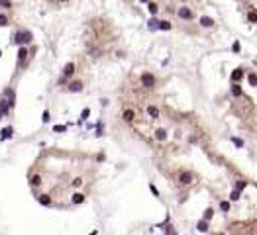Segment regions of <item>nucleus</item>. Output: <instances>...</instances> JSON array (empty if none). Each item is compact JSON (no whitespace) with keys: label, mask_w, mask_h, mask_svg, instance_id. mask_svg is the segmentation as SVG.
Wrapping results in <instances>:
<instances>
[{"label":"nucleus","mask_w":257,"mask_h":235,"mask_svg":"<svg viewBox=\"0 0 257 235\" xmlns=\"http://www.w3.org/2000/svg\"><path fill=\"white\" fill-rule=\"evenodd\" d=\"M167 137H169V133H167V127H163V126H157V127H153V139H155V141L163 143V141H167Z\"/></svg>","instance_id":"1"},{"label":"nucleus","mask_w":257,"mask_h":235,"mask_svg":"<svg viewBox=\"0 0 257 235\" xmlns=\"http://www.w3.org/2000/svg\"><path fill=\"white\" fill-rule=\"evenodd\" d=\"M177 16H179L181 20H185V22H190V20H194V12L190 10L189 6H181L179 10H177Z\"/></svg>","instance_id":"2"},{"label":"nucleus","mask_w":257,"mask_h":235,"mask_svg":"<svg viewBox=\"0 0 257 235\" xmlns=\"http://www.w3.org/2000/svg\"><path fill=\"white\" fill-rule=\"evenodd\" d=\"M14 39H16V43H18V45H24V43H30V41L34 39V35H32L30 31H18Z\"/></svg>","instance_id":"3"},{"label":"nucleus","mask_w":257,"mask_h":235,"mask_svg":"<svg viewBox=\"0 0 257 235\" xmlns=\"http://www.w3.org/2000/svg\"><path fill=\"white\" fill-rule=\"evenodd\" d=\"M142 84H143V88H153V86H155V77H153L151 73H143L142 75Z\"/></svg>","instance_id":"4"},{"label":"nucleus","mask_w":257,"mask_h":235,"mask_svg":"<svg viewBox=\"0 0 257 235\" xmlns=\"http://www.w3.org/2000/svg\"><path fill=\"white\" fill-rule=\"evenodd\" d=\"M145 114H147V118H151V119H157L161 116V110L157 108L155 104H147L145 106Z\"/></svg>","instance_id":"5"},{"label":"nucleus","mask_w":257,"mask_h":235,"mask_svg":"<svg viewBox=\"0 0 257 235\" xmlns=\"http://www.w3.org/2000/svg\"><path fill=\"white\" fill-rule=\"evenodd\" d=\"M192 178H194V176L190 175V172H181V175H179V182L181 184H190Z\"/></svg>","instance_id":"6"},{"label":"nucleus","mask_w":257,"mask_h":235,"mask_svg":"<svg viewBox=\"0 0 257 235\" xmlns=\"http://www.w3.org/2000/svg\"><path fill=\"white\" fill-rule=\"evenodd\" d=\"M124 119L126 122H135V112L132 108H126L124 110Z\"/></svg>","instance_id":"7"},{"label":"nucleus","mask_w":257,"mask_h":235,"mask_svg":"<svg viewBox=\"0 0 257 235\" xmlns=\"http://www.w3.org/2000/svg\"><path fill=\"white\" fill-rule=\"evenodd\" d=\"M26 57H28L26 47H20V51H18V59H20V63H22V67L26 65Z\"/></svg>","instance_id":"8"},{"label":"nucleus","mask_w":257,"mask_h":235,"mask_svg":"<svg viewBox=\"0 0 257 235\" xmlns=\"http://www.w3.org/2000/svg\"><path fill=\"white\" fill-rule=\"evenodd\" d=\"M81 88H82V82L81 80H73L71 84H69V90H71V92H78Z\"/></svg>","instance_id":"9"},{"label":"nucleus","mask_w":257,"mask_h":235,"mask_svg":"<svg viewBox=\"0 0 257 235\" xmlns=\"http://www.w3.org/2000/svg\"><path fill=\"white\" fill-rule=\"evenodd\" d=\"M71 202H73V204H82V202H85V194H81V192L73 194L71 196Z\"/></svg>","instance_id":"10"},{"label":"nucleus","mask_w":257,"mask_h":235,"mask_svg":"<svg viewBox=\"0 0 257 235\" xmlns=\"http://www.w3.org/2000/svg\"><path fill=\"white\" fill-rule=\"evenodd\" d=\"M39 202H41L43 206H51L53 200H51V196H49V194H41V196H39Z\"/></svg>","instance_id":"11"},{"label":"nucleus","mask_w":257,"mask_h":235,"mask_svg":"<svg viewBox=\"0 0 257 235\" xmlns=\"http://www.w3.org/2000/svg\"><path fill=\"white\" fill-rule=\"evenodd\" d=\"M73 73H75V65H73V63H69L67 67L63 69V75H65V77H71Z\"/></svg>","instance_id":"12"},{"label":"nucleus","mask_w":257,"mask_h":235,"mask_svg":"<svg viewBox=\"0 0 257 235\" xmlns=\"http://www.w3.org/2000/svg\"><path fill=\"white\" fill-rule=\"evenodd\" d=\"M200 24L204 28H210V26H214V20H210V18H206V16H204V18H200Z\"/></svg>","instance_id":"13"},{"label":"nucleus","mask_w":257,"mask_h":235,"mask_svg":"<svg viewBox=\"0 0 257 235\" xmlns=\"http://www.w3.org/2000/svg\"><path fill=\"white\" fill-rule=\"evenodd\" d=\"M157 28H159V30H171V24H169V22H159Z\"/></svg>","instance_id":"14"},{"label":"nucleus","mask_w":257,"mask_h":235,"mask_svg":"<svg viewBox=\"0 0 257 235\" xmlns=\"http://www.w3.org/2000/svg\"><path fill=\"white\" fill-rule=\"evenodd\" d=\"M247 20H249L251 24H255L257 22V14H255V12H249V14H247Z\"/></svg>","instance_id":"15"},{"label":"nucleus","mask_w":257,"mask_h":235,"mask_svg":"<svg viewBox=\"0 0 257 235\" xmlns=\"http://www.w3.org/2000/svg\"><path fill=\"white\" fill-rule=\"evenodd\" d=\"M149 4V12H151V14H157V4L155 2H147Z\"/></svg>","instance_id":"16"},{"label":"nucleus","mask_w":257,"mask_h":235,"mask_svg":"<svg viewBox=\"0 0 257 235\" xmlns=\"http://www.w3.org/2000/svg\"><path fill=\"white\" fill-rule=\"evenodd\" d=\"M6 24H8V18L4 14H0V26H6Z\"/></svg>","instance_id":"17"},{"label":"nucleus","mask_w":257,"mask_h":235,"mask_svg":"<svg viewBox=\"0 0 257 235\" xmlns=\"http://www.w3.org/2000/svg\"><path fill=\"white\" fill-rule=\"evenodd\" d=\"M10 133H12V129H10V127H8V129H4L2 133H0V137L4 139V137H8V135H10Z\"/></svg>","instance_id":"18"},{"label":"nucleus","mask_w":257,"mask_h":235,"mask_svg":"<svg viewBox=\"0 0 257 235\" xmlns=\"http://www.w3.org/2000/svg\"><path fill=\"white\" fill-rule=\"evenodd\" d=\"M53 129H55V131H65V126H55Z\"/></svg>","instance_id":"19"},{"label":"nucleus","mask_w":257,"mask_h":235,"mask_svg":"<svg viewBox=\"0 0 257 235\" xmlns=\"http://www.w3.org/2000/svg\"><path fill=\"white\" fill-rule=\"evenodd\" d=\"M149 28H157V20H151V22H149Z\"/></svg>","instance_id":"20"},{"label":"nucleus","mask_w":257,"mask_h":235,"mask_svg":"<svg viewBox=\"0 0 257 235\" xmlns=\"http://www.w3.org/2000/svg\"><path fill=\"white\" fill-rule=\"evenodd\" d=\"M0 4H4V6H10V0H0Z\"/></svg>","instance_id":"21"},{"label":"nucleus","mask_w":257,"mask_h":235,"mask_svg":"<svg viewBox=\"0 0 257 235\" xmlns=\"http://www.w3.org/2000/svg\"><path fill=\"white\" fill-rule=\"evenodd\" d=\"M142 2H149V0H142Z\"/></svg>","instance_id":"22"},{"label":"nucleus","mask_w":257,"mask_h":235,"mask_svg":"<svg viewBox=\"0 0 257 235\" xmlns=\"http://www.w3.org/2000/svg\"><path fill=\"white\" fill-rule=\"evenodd\" d=\"M61 2H65V0H61Z\"/></svg>","instance_id":"23"}]
</instances>
